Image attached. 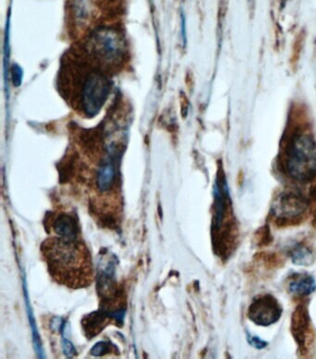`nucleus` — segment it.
Wrapping results in <instances>:
<instances>
[{"mask_svg": "<svg viewBox=\"0 0 316 359\" xmlns=\"http://www.w3.org/2000/svg\"><path fill=\"white\" fill-rule=\"evenodd\" d=\"M41 252L48 272L60 285L71 289L90 286L94 278L90 252L82 241L51 237L43 241Z\"/></svg>", "mask_w": 316, "mask_h": 359, "instance_id": "1", "label": "nucleus"}, {"mask_svg": "<svg viewBox=\"0 0 316 359\" xmlns=\"http://www.w3.org/2000/svg\"><path fill=\"white\" fill-rule=\"evenodd\" d=\"M286 169L292 179L308 181L316 175V145L314 139L307 134L293 137L286 154Z\"/></svg>", "mask_w": 316, "mask_h": 359, "instance_id": "2", "label": "nucleus"}, {"mask_svg": "<svg viewBox=\"0 0 316 359\" xmlns=\"http://www.w3.org/2000/svg\"><path fill=\"white\" fill-rule=\"evenodd\" d=\"M85 48L91 60L106 69L117 67L125 55V40L111 28H102L92 34Z\"/></svg>", "mask_w": 316, "mask_h": 359, "instance_id": "3", "label": "nucleus"}, {"mask_svg": "<svg viewBox=\"0 0 316 359\" xmlns=\"http://www.w3.org/2000/svg\"><path fill=\"white\" fill-rule=\"evenodd\" d=\"M79 90V107L88 118L102 111L110 96L111 84L102 72L92 70L85 73Z\"/></svg>", "mask_w": 316, "mask_h": 359, "instance_id": "4", "label": "nucleus"}, {"mask_svg": "<svg viewBox=\"0 0 316 359\" xmlns=\"http://www.w3.org/2000/svg\"><path fill=\"white\" fill-rule=\"evenodd\" d=\"M282 314L280 303L272 295L258 297L249 306L248 317L259 326H270L277 323Z\"/></svg>", "mask_w": 316, "mask_h": 359, "instance_id": "5", "label": "nucleus"}, {"mask_svg": "<svg viewBox=\"0 0 316 359\" xmlns=\"http://www.w3.org/2000/svg\"><path fill=\"white\" fill-rule=\"evenodd\" d=\"M308 208V203L303 197L294 194H282L274 203L272 211L280 220L290 219L303 215Z\"/></svg>", "mask_w": 316, "mask_h": 359, "instance_id": "6", "label": "nucleus"}, {"mask_svg": "<svg viewBox=\"0 0 316 359\" xmlns=\"http://www.w3.org/2000/svg\"><path fill=\"white\" fill-rule=\"evenodd\" d=\"M117 171L111 154L100 163L96 175V189L100 196H111L115 194L117 183Z\"/></svg>", "mask_w": 316, "mask_h": 359, "instance_id": "7", "label": "nucleus"}, {"mask_svg": "<svg viewBox=\"0 0 316 359\" xmlns=\"http://www.w3.org/2000/svg\"><path fill=\"white\" fill-rule=\"evenodd\" d=\"M53 231L59 237L70 240L78 239V229L76 220L71 215H57L53 221Z\"/></svg>", "mask_w": 316, "mask_h": 359, "instance_id": "8", "label": "nucleus"}, {"mask_svg": "<svg viewBox=\"0 0 316 359\" xmlns=\"http://www.w3.org/2000/svg\"><path fill=\"white\" fill-rule=\"evenodd\" d=\"M316 289V283L314 278L309 275H301L290 281L289 292L297 297H306L312 294Z\"/></svg>", "mask_w": 316, "mask_h": 359, "instance_id": "9", "label": "nucleus"}, {"mask_svg": "<svg viewBox=\"0 0 316 359\" xmlns=\"http://www.w3.org/2000/svg\"><path fill=\"white\" fill-rule=\"evenodd\" d=\"M303 307H298L296 310L294 317L292 318V332L294 333L296 340L298 343H304L306 332L308 330V317Z\"/></svg>", "mask_w": 316, "mask_h": 359, "instance_id": "10", "label": "nucleus"}, {"mask_svg": "<svg viewBox=\"0 0 316 359\" xmlns=\"http://www.w3.org/2000/svg\"><path fill=\"white\" fill-rule=\"evenodd\" d=\"M108 324V318L102 313H94L89 316L88 320H84V328L88 330L86 334L94 337L97 333L105 328Z\"/></svg>", "mask_w": 316, "mask_h": 359, "instance_id": "11", "label": "nucleus"}, {"mask_svg": "<svg viewBox=\"0 0 316 359\" xmlns=\"http://www.w3.org/2000/svg\"><path fill=\"white\" fill-rule=\"evenodd\" d=\"M292 263L296 266H308L314 263L315 255L305 246H297L291 252Z\"/></svg>", "mask_w": 316, "mask_h": 359, "instance_id": "12", "label": "nucleus"}, {"mask_svg": "<svg viewBox=\"0 0 316 359\" xmlns=\"http://www.w3.org/2000/svg\"><path fill=\"white\" fill-rule=\"evenodd\" d=\"M247 341L255 349H263L267 346V341L261 340L258 336H254L247 333Z\"/></svg>", "mask_w": 316, "mask_h": 359, "instance_id": "13", "label": "nucleus"}, {"mask_svg": "<svg viewBox=\"0 0 316 359\" xmlns=\"http://www.w3.org/2000/svg\"><path fill=\"white\" fill-rule=\"evenodd\" d=\"M11 76H13L11 79H13L14 86L19 87L22 80V72L18 65H13V69H11Z\"/></svg>", "mask_w": 316, "mask_h": 359, "instance_id": "14", "label": "nucleus"}, {"mask_svg": "<svg viewBox=\"0 0 316 359\" xmlns=\"http://www.w3.org/2000/svg\"><path fill=\"white\" fill-rule=\"evenodd\" d=\"M107 349H109L107 344L99 343L97 344V346H95L94 348L92 349L91 354L96 355V357H99V355L107 354V351H106Z\"/></svg>", "mask_w": 316, "mask_h": 359, "instance_id": "15", "label": "nucleus"}, {"mask_svg": "<svg viewBox=\"0 0 316 359\" xmlns=\"http://www.w3.org/2000/svg\"><path fill=\"white\" fill-rule=\"evenodd\" d=\"M62 347L63 351H64V354L67 355V357H71V355H74V347L73 346V344L70 343V341L65 340V339H63Z\"/></svg>", "mask_w": 316, "mask_h": 359, "instance_id": "16", "label": "nucleus"}]
</instances>
